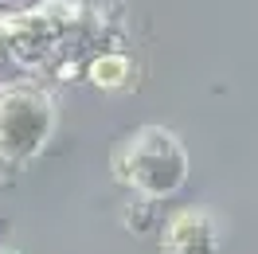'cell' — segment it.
<instances>
[{
    "mask_svg": "<svg viewBox=\"0 0 258 254\" xmlns=\"http://www.w3.org/2000/svg\"><path fill=\"white\" fill-rule=\"evenodd\" d=\"M113 180L125 184L137 200H168L188 180V149L172 129L164 125H141L129 137L113 145L110 153Z\"/></svg>",
    "mask_w": 258,
    "mask_h": 254,
    "instance_id": "cell-1",
    "label": "cell"
},
{
    "mask_svg": "<svg viewBox=\"0 0 258 254\" xmlns=\"http://www.w3.org/2000/svg\"><path fill=\"white\" fill-rule=\"evenodd\" d=\"M55 133L51 94L32 82L0 86V164H28Z\"/></svg>",
    "mask_w": 258,
    "mask_h": 254,
    "instance_id": "cell-2",
    "label": "cell"
},
{
    "mask_svg": "<svg viewBox=\"0 0 258 254\" xmlns=\"http://www.w3.org/2000/svg\"><path fill=\"white\" fill-rule=\"evenodd\" d=\"M223 231L211 207H180L172 219L164 223L161 250L164 254H219Z\"/></svg>",
    "mask_w": 258,
    "mask_h": 254,
    "instance_id": "cell-3",
    "label": "cell"
},
{
    "mask_svg": "<svg viewBox=\"0 0 258 254\" xmlns=\"http://www.w3.org/2000/svg\"><path fill=\"white\" fill-rule=\"evenodd\" d=\"M129 59L125 55H102V59H94L90 63V82L94 86H102V90H121L129 82Z\"/></svg>",
    "mask_w": 258,
    "mask_h": 254,
    "instance_id": "cell-4",
    "label": "cell"
},
{
    "mask_svg": "<svg viewBox=\"0 0 258 254\" xmlns=\"http://www.w3.org/2000/svg\"><path fill=\"white\" fill-rule=\"evenodd\" d=\"M28 0H0V12H20Z\"/></svg>",
    "mask_w": 258,
    "mask_h": 254,
    "instance_id": "cell-5",
    "label": "cell"
}]
</instances>
